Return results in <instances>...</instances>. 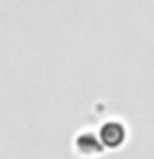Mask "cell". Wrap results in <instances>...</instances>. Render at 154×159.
Segmentation results:
<instances>
[{"label":"cell","instance_id":"6da1fadb","mask_svg":"<svg viewBox=\"0 0 154 159\" xmlns=\"http://www.w3.org/2000/svg\"><path fill=\"white\" fill-rule=\"evenodd\" d=\"M98 136H100L104 150H118V148H122V143L127 141V127H125L120 120H107V123L100 125Z\"/></svg>","mask_w":154,"mask_h":159},{"label":"cell","instance_id":"7a4b0ae2","mask_svg":"<svg viewBox=\"0 0 154 159\" xmlns=\"http://www.w3.org/2000/svg\"><path fill=\"white\" fill-rule=\"evenodd\" d=\"M75 150H77V155H82V157H95V155H100L102 150H104V146H102V141H100V136L98 132H79L75 136Z\"/></svg>","mask_w":154,"mask_h":159}]
</instances>
